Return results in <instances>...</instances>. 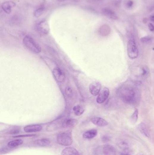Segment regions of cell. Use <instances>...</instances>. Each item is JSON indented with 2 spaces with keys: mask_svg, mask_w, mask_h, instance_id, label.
Returning <instances> with one entry per match:
<instances>
[{
  "mask_svg": "<svg viewBox=\"0 0 154 155\" xmlns=\"http://www.w3.org/2000/svg\"><path fill=\"white\" fill-rule=\"evenodd\" d=\"M128 56L131 59H136L138 55V49L135 41L131 39L128 41L127 45Z\"/></svg>",
  "mask_w": 154,
  "mask_h": 155,
  "instance_id": "cell-4",
  "label": "cell"
},
{
  "mask_svg": "<svg viewBox=\"0 0 154 155\" xmlns=\"http://www.w3.org/2000/svg\"><path fill=\"white\" fill-rule=\"evenodd\" d=\"M23 143V141L21 139H17V140H13L10 141L8 144V146L11 148H14V147H18L21 146Z\"/></svg>",
  "mask_w": 154,
  "mask_h": 155,
  "instance_id": "cell-20",
  "label": "cell"
},
{
  "mask_svg": "<svg viewBox=\"0 0 154 155\" xmlns=\"http://www.w3.org/2000/svg\"><path fill=\"white\" fill-rule=\"evenodd\" d=\"M103 155H116V151L112 145H105L103 148Z\"/></svg>",
  "mask_w": 154,
  "mask_h": 155,
  "instance_id": "cell-12",
  "label": "cell"
},
{
  "mask_svg": "<svg viewBox=\"0 0 154 155\" xmlns=\"http://www.w3.org/2000/svg\"><path fill=\"white\" fill-rule=\"evenodd\" d=\"M53 75L56 81L62 83L65 80V75L63 71L60 68L56 67L53 71Z\"/></svg>",
  "mask_w": 154,
  "mask_h": 155,
  "instance_id": "cell-7",
  "label": "cell"
},
{
  "mask_svg": "<svg viewBox=\"0 0 154 155\" xmlns=\"http://www.w3.org/2000/svg\"><path fill=\"white\" fill-rule=\"evenodd\" d=\"M109 95V89L106 87L103 88L101 91H100L96 99L97 103L99 104L103 103L108 98Z\"/></svg>",
  "mask_w": 154,
  "mask_h": 155,
  "instance_id": "cell-6",
  "label": "cell"
},
{
  "mask_svg": "<svg viewBox=\"0 0 154 155\" xmlns=\"http://www.w3.org/2000/svg\"><path fill=\"white\" fill-rule=\"evenodd\" d=\"M120 155H131L130 153L127 151V150L123 151V152H122Z\"/></svg>",
  "mask_w": 154,
  "mask_h": 155,
  "instance_id": "cell-31",
  "label": "cell"
},
{
  "mask_svg": "<svg viewBox=\"0 0 154 155\" xmlns=\"http://www.w3.org/2000/svg\"><path fill=\"white\" fill-rule=\"evenodd\" d=\"M148 27L150 31H154V26H153V24L151 23H149L148 25Z\"/></svg>",
  "mask_w": 154,
  "mask_h": 155,
  "instance_id": "cell-29",
  "label": "cell"
},
{
  "mask_svg": "<svg viewBox=\"0 0 154 155\" xmlns=\"http://www.w3.org/2000/svg\"><path fill=\"white\" fill-rule=\"evenodd\" d=\"M74 1H79V0H74Z\"/></svg>",
  "mask_w": 154,
  "mask_h": 155,
  "instance_id": "cell-35",
  "label": "cell"
},
{
  "mask_svg": "<svg viewBox=\"0 0 154 155\" xmlns=\"http://www.w3.org/2000/svg\"><path fill=\"white\" fill-rule=\"evenodd\" d=\"M138 128L142 134L144 135L145 136L148 138L150 137L149 132L147 128V126L144 123H142L139 124L138 126Z\"/></svg>",
  "mask_w": 154,
  "mask_h": 155,
  "instance_id": "cell-17",
  "label": "cell"
},
{
  "mask_svg": "<svg viewBox=\"0 0 154 155\" xmlns=\"http://www.w3.org/2000/svg\"><path fill=\"white\" fill-rule=\"evenodd\" d=\"M73 110L75 114L77 116L81 115L85 111V109L83 108V107L81 105H79V104L74 106L73 108Z\"/></svg>",
  "mask_w": 154,
  "mask_h": 155,
  "instance_id": "cell-19",
  "label": "cell"
},
{
  "mask_svg": "<svg viewBox=\"0 0 154 155\" xmlns=\"http://www.w3.org/2000/svg\"><path fill=\"white\" fill-rule=\"evenodd\" d=\"M78 121L75 119H67L62 123V126L65 128H73L78 124Z\"/></svg>",
  "mask_w": 154,
  "mask_h": 155,
  "instance_id": "cell-14",
  "label": "cell"
},
{
  "mask_svg": "<svg viewBox=\"0 0 154 155\" xmlns=\"http://www.w3.org/2000/svg\"><path fill=\"white\" fill-rule=\"evenodd\" d=\"M65 94L67 96L72 97L73 96V91L71 88L69 87H67L65 89Z\"/></svg>",
  "mask_w": 154,
  "mask_h": 155,
  "instance_id": "cell-25",
  "label": "cell"
},
{
  "mask_svg": "<svg viewBox=\"0 0 154 155\" xmlns=\"http://www.w3.org/2000/svg\"><path fill=\"white\" fill-rule=\"evenodd\" d=\"M36 29L37 32L41 35H46L49 33L50 30L48 23L45 21L38 22L36 26Z\"/></svg>",
  "mask_w": 154,
  "mask_h": 155,
  "instance_id": "cell-5",
  "label": "cell"
},
{
  "mask_svg": "<svg viewBox=\"0 0 154 155\" xmlns=\"http://www.w3.org/2000/svg\"><path fill=\"white\" fill-rule=\"evenodd\" d=\"M102 154H103V148H101V147H99L95 149V155H102Z\"/></svg>",
  "mask_w": 154,
  "mask_h": 155,
  "instance_id": "cell-26",
  "label": "cell"
},
{
  "mask_svg": "<svg viewBox=\"0 0 154 155\" xmlns=\"http://www.w3.org/2000/svg\"><path fill=\"white\" fill-rule=\"evenodd\" d=\"M138 110L137 109H136L131 117V121H132V123H135L137 122V119H138Z\"/></svg>",
  "mask_w": 154,
  "mask_h": 155,
  "instance_id": "cell-23",
  "label": "cell"
},
{
  "mask_svg": "<svg viewBox=\"0 0 154 155\" xmlns=\"http://www.w3.org/2000/svg\"><path fill=\"white\" fill-rule=\"evenodd\" d=\"M117 94L124 102L133 103L137 97V91L136 88L131 85H124L119 89Z\"/></svg>",
  "mask_w": 154,
  "mask_h": 155,
  "instance_id": "cell-1",
  "label": "cell"
},
{
  "mask_svg": "<svg viewBox=\"0 0 154 155\" xmlns=\"http://www.w3.org/2000/svg\"><path fill=\"white\" fill-rule=\"evenodd\" d=\"M34 143L36 145L42 146V147H45L50 145L51 142L49 139L47 138H43V139L36 140L35 141Z\"/></svg>",
  "mask_w": 154,
  "mask_h": 155,
  "instance_id": "cell-18",
  "label": "cell"
},
{
  "mask_svg": "<svg viewBox=\"0 0 154 155\" xmlns=\"http://www.w3.org/2000/svg\"><path fill=\"white\" fill-rule=\"evenodd\" d=\"M20 132V130L19 129H14L11 131L10 132V134H19Z\"/></svg>",
  "mask_w": 154,
  "mask_h": 155,
  "instance_id": "cell-28",
  "label": "cell"
},
{
  "mask_svg": "<svg viewBox=\"0 0 154 155\" xmlns=\"http://www.w3.org/2000/svg\"><path fill=\"white\" fill-rule=\"evenodd\" d=\"M61 155H80L78 151L73 147L65 148L62 151Z\"/></svg>",
  "mask_w": 154,
  "mask_h": 155,
  "instance_id": "cell-15",
  "label": "cell"
},
{
  "mask_svg": "<svg viewBox=\"0 0 154 155\" xmlns=\"http://www.w3.org/2000/svg\"><path fill=\"white\" fill-rule=\"evenodd\" d=\"M154 15H151V16H150V21H154Z\"/></svg>",
  "mask_w": 154,
  "mask_h": 155,
  "instance_id": "cell-32",
  "label": "cell"
},
{
  "mask_svg": "<svg viewBox=\"0 0 154 155\" xmlns=\"http://www.w3.org/2000/svg\"><path fill=\"white\" fill-rule=\"evenodd\" d=\"M95 1H100V0H95Z\"/></svg>",
  "mask_w": 154,
  "mask_h": 155,
  "instance_id": "cell-36",
  "label": "cell"
},
{
  "mask_svg": "<svg viewBox=\"0 0 154 155\" xmlns=\"http://www.w3.org/2000/svg\"><path fill=\"white\" fill-rule=\"evenodd\" d=\"M109 140V137H108L104 136L103 137L102 141L103 142H108Z\"/></svg>",
  "mask_w": 154,
  "mask_h": 155,
  "instance_id": "cell-30",
  "label": "cell"
},
{
  "mask_svg": "<svg viewBox=\"0 0 154 155\" xmlns=\"http://www.w3.org/2000/svg\"><path fill=\"white\" fill-rule=\"evenodd\" d=\"M58 2H64V1H66L67 0H56Z\"/></svg>",
  "mask_w": 154,
  "mask_h": 155,
  "instance_id": "cell-34",
  "label": "cell"
},
{
  "mask_svg": "<svg viewBox=\"0 0 154 155\" xmlns=\"http://www.w3.org/2000/svg\"><path fill=\"white\" fill-rule=\"evenodd\" d=\"M23 43L25 46L33 53L38 54L41 51V48L39 44L29 35H26L24 37Z\"/></svg>",
  "mask_w": 154,
  "mask_h": 155,
  "instance_id": "cell-2",
  "label": "cell"
},
{
  "mask_svg": "<svg viewBox=\"0 0 154 155\" xmlns=\"http://www.w3.org/2000/svg\"><path fill=\"white\" fill-rule=\"evenodd\" d=\"M91 122L99 127H103L107 126L108 123L101 117H94L91 119Z\"/></svg>",
  "mask_w": 154,
  "mask_h": 155,
  "instance_id": "cell-13",
  "label": "cell"
},
{
  "mask_svg": "<svg viewBox=\"0 0 154 155\" xmlns=\"http://www.w3.org/2000/svg\"><path fill=\"white\" fill-rule=\"evenodd\" d=\"M97 135V130L91 129L85 132L83 135V137L85 139H92L95 137Z\"/></svg>",
  "mask_w": 154,
  "mask_h": 155,
  "instance_id": "cell-16",
  "label": "cell"
},
{
  "mask_svg": "<svg viewBox=\"0 0 154 155\" xmlns=\"http://www.w3.org/2000/svg\"><path fill=\"white\" fill-rule=\"evenodd\" d=\"M133 1H131V0H128L126 2V6L128 8L132 7L133 6Z\"/></svg>",
  "mask_w": 154,
  "mask_h": 155,
  "instance_id": "cell-27",
  "label": "cell"
},
{
  "mask_svg": "<svg viewBox=\"0 0 154 155\" xmlns=\"http://www.w3.org/2000/svg\"><path fill=\"white\" fill-rule=\"evenodd\" d=\"M102 13L103 16L110 19V20L117 21L118 20V17L116 13L114 11L108 8H103L102 10Z\"/></svg>",
  "mask_w": 154,
  "mask_h": 155,
  "instance_id": "cell-9",
  "label": "cell"
},
{
  "mask_svg": "<svg viewBox=\"0 0 154 155\" xmlns=\"http://www.w3.org/2000/svg\"><path fill=\"white\" fill-rule=\"evenodd\" d=\"M23 129L26 132H38L42 130V126L39 124H34L26 126Z\"/></svg>",
  "mask_w": 154,
  "mask_h": 155,
  "instance_id": "cell-11",
  "label": "cell"
},
{
  "mask_svg": "<svg viewBox=\"0 0 154 155\" xmlns=\"http://www.w3.org/2000/svg\"><path fill=\"white\" fill-rule=\"evenodd\" d=\"M34 135H25V136H17L14 137H30Z\"/></svg>",
  "mask_w": 154,
  "mask_h": 155,
  "instance_id": "cell-33",
  "label": "cell"
},
{
  "mask_svg": "<svg viewBox=\"0 0 154 155\" xmlns=\"http://www.w3.org/2000/svg\"><path fill=\"white\" fill-rule=\"evenodd\" d=\"M117 146L121 149L123 151L128 150L129 148V145L127 142L124 141H121L118 142L117 143Z\"/></svg>",
  "mask_w": 154,
  "mask_h": 155,
  "instance_id": "cell-22",
  "label": "cell"
},
{
  "mask_svg": "<svg viewBox=\"0 0 154 155\" xmlns=\"http://www.w3.org/2000/svg\"><path fill=\"white\" fill-rule=\"evenodd\" d=\"M57 142L59 144L65 146H69L73 142L72 134L68 132L60 134L57 137Z\"/></svg>",
  "mask_w": 154,
  "mask_h": 155,
  "instance_id": "cell-3",
  "label": "cell"
},
{
  "mask_svg": "<svg viewBox=\"0 0 154 155\" xmlns=\"http://www.w3.org/2000/svg\"><path fill=\"white\" fill-rule=\"evenodd\" d=\"M141 41L142 42L145 43H150L152 41L151 37L149 36H146V37H143L141 39Z\"/></svg>",
  "mask_w": 154,
  "mask_h": 155,
  "instance_id": "cell-24",
  "label": "cell"
},
{
  "mask_svg": "<svg viewBox=\"0 0 154 155\" xmlns=\"http://www.w3.org/2000/svg\"><path fill=\"white\" fill-rule=\"evenodd\" d=\"M15 6V4L12 1H7L2 4V9L7 14H10L13 8Z\"/></svg>",
  "mask_w": 154,
  "mask_h": 155,
  "instance_id": "cell-10",
  "label": "cell"
},
{
  "mask_svg": "<svg viewBox=\"0 0 154 155\" xmlns=\"http://www.w3.org/2000/svg\"><path fill=\"white\" fill-rule=\"evenodd\" d=\"M44 10H45V7L43 6H40L35 10L34 13V16L36 18L40 17L43 14Z\"/></svg>",
  "mask_w": 154,
  "mask_h": 155,
  "instance_id": "cell-21",
  "label": "cell"
},
{
  "mask_svg": "<svg viewBox=\"0 0 154 155\" xmlns=\"http://www.w3.org/2000/svg\"><path fill=\"white\" fill-rule=\"evenodd\" d=\"M101 88V85L98 82H94L89 85V90L92 95L96 96L99 94Z\"/></svg>",
  "mask_w": 154,
  "mask_h": 155,
  "instance_id": "cell-8",
  "label": "cell"
}]
</instances>
